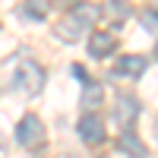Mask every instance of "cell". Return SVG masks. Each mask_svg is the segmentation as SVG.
<instances>
[{
	"instance_id": "1",
	"label": "cell",
	"mask_w": 158,
	"mask_h": 158,
	"mask_svg": "<svg viewBox=\"0 0 158 158\" xmlns=\"http://www.w3.org/2000/svg\"><path fill=\"white\" fill-rule=\"evenodd\" d=\"M44 82H48V73L38 67L35 60H22L19 67H16V76H13V85H16L22 95H29V98H35V95H41L44 92Z\"/></svg>"
},
{
	"instance_id": "2",
	"label": "cell",
	"mask_w": 158,
	"mask_h": 158,
	"mask_svg": "<svg viewBox=\"0 0 158 158\" xmlns=\"http://www.w3.org/2000/svg\"><path fill=\"white\" fill-rule=\"evenodd\" d=\"M16 142L22 149H38L44 142V123H41V117H35V114H25L22 120L16 123Z\"/></svg>"
},
{
	"instance_id": "3",
	"label": "cell",
	"mask_w": 158,
	"mask_h": 158,
	"mask_svg": "<svg viewBox=\"0 0 158 158\" xmlns=\"http://www.w3.org/2000/svg\"><path fill=\"white\" fill-rule=\"evenodd\" d=\"M114 117L117 123H120L123 130L133 127V120L139 117V98L130 95V92H123V95H117V104H114Z\"/></svg>"
},
{
	"instance_id": "4",
	"label": "cell",
	"mask_w": 158,
	"mask_h": 158,
	"mask_svg": "<svg viewBox=\"0 0 158 158\" xmlns=\"http://www.w3.org/2000/svg\"><path fill=\"white\" fill-rule=\"evenodd\" d=\"M76 130H79V139H82L85 146H101L104 142V123L95 114H85L82 120L76 123Z\"/></svg>"
},
{
	"instance_id": "5",
	"label": "cell",
	"mask_w": 158,
	"mask_h": 158,
	"mask_svg": "<svg viewBox=\"0 0 158 158\" xmlns=\"http://www.w3.org/2000/svg\"><path fill=\"white\" fill-rule=\"evenodd\" d=\"M146 70H149V60L142 54H123L120 60H117V67H114L117 76H127V79H139Z\"/></svg>"
},
{
	"instance_id": "6",
	"label": "cell",
	"mask_w": 158,
	"mask_h": 158,
	"mask_svg": "<svg viewBox=\"0 0 158 158\" xmlns=\"http://www.w3.org/2000/svg\"><path fill=\"white\" fill-rule=\"evenodd\" d=\"M114 48H117V38H114L111 32H95V35L89 38V54L95 57V60L111 57V54H114Z\"/></svg>"
},
{
	"instance_id": "7",
	"label": "cell",
	"mask_w": 158,
	"mask_h": 158,
	"mask_svg": "<svg viewBox=\"0 0 158 158\" xmlns=\"http://www.w3.org/2000/svg\"><path fill=\"white\" fill-rule=\"evenodd\" d=\"M117 149H120L127 158H146V155H149V152H146V146H142V139H139L130 127L123 130L120 136H117Z\"/></svg>"
},
{
	"instance_id": "8",
	"label": "cell",
	"mask_w": 158,
	"mask_h": 158,
	"mask_svg": "<svg viewBox=\"0 0 158 158\" xmlns=\"http://www.w3.org/2000/svg\"><path fill=\"white\" fill-rule=\"evenodd\" d=\"M82 29H85V25L79 22L76 16H67V19H60V22H54V35L60 38V41H67V44L79 41V38H82Z\"/></svg>"
},
{
	"instance_id": "9",
	"label": "cell",
	"mask_w": 158,
	"mask_h": 158,
	"mask_svg": "<svg viewBox=\"0 0 158 158\" xmlns=\"http://www.w3.org/2000/svg\"><path fill=\"white\" fill-rule=\"evenodd\" d=\"M101 13H104V16H108L114 25H120L123 19H130V16H133V6H130L127 0H108Z\"/></svg>"
},
{
	"instance_id": "10",
	"label": "cell",
	"mask_w": 158,
	"mask_h": 158,
	"mask_svg": "<svg viewBox=\"0 0 158 158\" xmlns=\"http://www.w3.org/2000/svg\"><path fill=\"white\" fill-rule=\"evenodd\" d=\"M16 13H19L22 19L44 22V16H48V3H44V0H25V3H19V6H16Z\"/></svg>"
},
{
	"instance_id": "11",
	"label": "cell",
	"mask_w": 158,
	"mask_h": 158,
	"mask_svg": "<svg viewBox=\"0 0 158 158\" xmlns=\"http://www.w3.org/2000/svg\"><path fill=\"white\" fill-rule=\"evenodd\" d=\"M70 16H76L82 25H95V19L101 16V10H98L95 3H85V0H79V3L70 6Z\"/></svg>"
},
{
	"instance_id": "12",
	"label": "cell",
	"mask_w": 158,
	"mask_h": 158,
	"mask_svg": "<svg viewBox=\"0 0 158 158\" xmlns=\"http://www.w3.org/2000/svg\"><path fill=\"white\" fill-rule=\"evenodd\" d=\"M98 108H101V85L98 82H85V89H82V111L92 114Z\"/></svg>"
},
{
	"instance_id": "13",
	"label": "cell",
	"mask_w": 158,
	"mask_h": 158,
	"mask_svg": "<svg viewBox=\"0 0 158 158\" xmlns=\"http://www.w3.org/2000/svg\"><path fill=\"white\" fill-rule=\"evenodd\" d=\"M142 29L146 32H158V13H142Z\"/></svg>"
},
{
	"instance_id": "14",
	"label": "cell",
	"mask_w": 158,
	"mask_h": 158,
	"mask_svg": "<svg viewBox=\"0 0 158 158\" xmlns=\"http://www.w3.org/2000/svg\"><path fill=\"white\" fill-rule=\"evenodd\" d=\"M73 76H76V79H82V82H85V70L79 67V63H73Z\"/></svg>"
},
{
	"instance_id": "15",
	"label": "cell",
	"mask_w": 158,
	"mask_h": 158,
	"mask_svg": "<svg viewBox=\"0 0 158 158\" xmlns=\"http://www.w3.org/2000/svg\"><path fill=\"white\" fill-rule=\"evenodd\" d=\"M152 57H155V60H158V41H155V51H152Z\"/></svg>"
},
{
	"instance_id": "16",
	"label": "cell",
	"mask_w": 158,
	"mask_h": 158,
	"mask_svg": "<svg viewBox=\"0 0 158 158\" xmlns=\"http://www.w3.org/2000/svg\"><path fill=\"white\" fill-rule=\"evenodd\" d=\"M63 158H73V155H63Z\"/></svg>"
}]
</instances>
